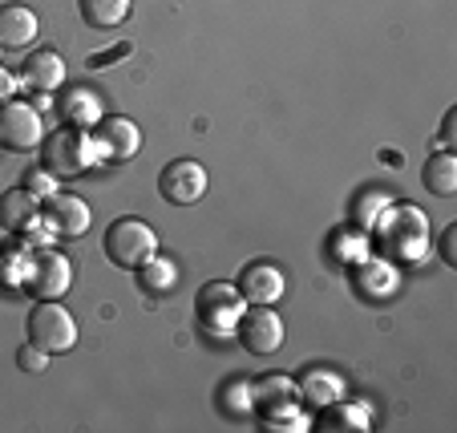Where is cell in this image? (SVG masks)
<instances>
[{
  "mask_svg": "<svg viewBox=\"0 0 457 433\" xmlns=\"http://www.w3.org/2000/svg\"><path fill=\"white\" fill-rule=\"evenodd\" d=\"M372 235H377L380 255L393 263H417L429 252V219H425V211L409 207V203H393L377 219Z\"/></svg>",
  "mask_w": 457,
  "mask_h": 433,
  "instance_id": "cell-1",
  "label": "cell"
},
{
  "mask_svg": "<svg viewBox=\"0 0 457 433\" xmlns=\"http://www.w3.org/2000/svg\"><path fill=\"white\" fill-rule=\"evenodd\" d=\"M158 255V235L146 219L121 215L105 227V260L121 271H138L142 263Z\"/></svg>",
  "mask_w": 457,
  "mask_h": 433,
  "instance_id": "cell-2",
  "label": "cell"
},
{
  "mask_svg": "<svg viewBox=\"0 0 457 433\" xmlns=\"http://www.w3.org/2000/svg\"><path fill=\"white\" fill-rule=\"evenodd\" d=\"M243 312H247V300H243V292L231 279H211V284H203L199 296H195V321H199V329L211 332V337H231V332L239 329Z\"/></svg>",
  "mask_w": 457,
  "mask_h": 433,
  "instance_id": "cell-3",
  "label": "cell"
},
{
  "mask_svg": "<svg viewBox=\"0 0 457 433\" xmlns=\"http://www.w3.org/2000/svg\"><path fill=\"white\" fill-rule=\"evenodd\" d=\"M41 158H45V171H53L57 179H78V174H86L94 162H102V154H97V146H94V134L73 130V126L45 134Z\"/></svg>",
  "mask_w": 457,
  "mask_h": 433,
  "instance_id": "cell-4",
  "label": "cell"
},
{
  "mask_svg": "<svg viewBox=\"0 0 457 433\" xmlns=\"http://www.w3.org/2000/svg\"><path fill=\"white\" fill-rule=\"evenodd\" d=\"M29 340L37 348H45V353H70L78 345V321L57 300H41L29 312Z\"/></svg>",
  "mask_w": 457,
  "mask_h": 433,
  "instance_id": "cell-5",
  "label": "cell"
},
{
  "mask_svg": "<svg viewBox=\"0 0 457 433\" xmlns=\"http://www.w3.org/2000/svg\"><path fill=\"white\" fill-rule=\"evenodd\" d=\"M45 142V121L41 110H33L29 102H4L0 105V146L12 154H29Z\"/></svg>",
  "mask_w": 457,
  "mask_h": 433,
  "instance_id": "cell-6",
  "label": "cell"
},
{
  "mask_svg": "<svg viewBox=\"0 0 457 433\" xmlns=\"http://www.w3.org/2000/svg\"><path fill=\"white\" fill-rule=\"evenodd\" d=\"M239 345L251 356H271L284 345V321L276 316L271 304H247V312L239 316V329H235Z\"/></svg>",
  "mask_w": 457,
  "mask_h": 433,
  "instance_id": "cell-7",
  "label": "cell"
},
{
  "mask_svg": "<svg viewBox=\"0 0 457 433\" xmlns=\"http://www.w3.org/2000/svg\"><path fill=\"white\" fill-rule=\"evenodd\" d=\"M207 166L195 162V158H174V162L162 166L158 174V195L174 207H195V203L207 195Z\"/></svg>",
  "mask_w": 457,
  "mask_h": 433,
  "instance_id": "cell-8",
  "label": "cell"
},
{
  "mask_svg": "<svg viewBox=\"0 0 457 433\" xmlns=\"http://www.w3.org/2000/svg\"><path fill=\"white\" fill-rule=\"evenodd\" d=\"M73 287V263L61 252H33V263H29V279L25 292L37 296V300H61V296Z\"/></svg>",
  "mask_w": 457,
  "mask_h": 433,
  "instance_id": "cell-9",
  "label": "cell"
},
{
  "mask_svg": "<svg viewBox=\"0 0 457 433\" xmlns=\"http://www.w3.org/2000/svg\"><path fill=\"white\" fill-rule=\"evenodd\" d=\"M41 219H45V231L53 235V239H81V235L89 231V203L81 199V195H65L57 191L53 199H45L41 207Z\"/></svg>",
  "mask_w": 457,
  "mask_h": 433,
  "instance_id": "cell-10",
  "label": "cell"
},
{
  "mask_svg": "<svg viewBox=\"0 0 457 433\" xmlns=\"http://www.w3.org/2000/svg\"><path fill=\"white\" fill-rule=\"evenodd\" d=\"M89 134H94V146H97V154H102L105 162H126V158H134L142 150L138 121L121 118V113H113V118H102Z\"/></svg>",
  "mask_w": 457,
  "mask_h": 433,
  "instance_id": "cell-11",
  "label": "cell"
},
{
  "mask_svg": "<svg viewBox=\"0 0 457 433\" xmlns=\"http://www.w3.org/2000/svg\"><path fill=\"white\" fill-rule=\"evenodd\" d=\"M348 276H353V287L369 300H388V296L401 287L397 263L385 260V255H364V260L348 263Z\"/></svg>",
  "mask_w": 457,
  "mask_h": 433,
  "instance_id": "cell-12",
  "label": "cell"
},
{
  "mask_svg": "<svg viewBox=\"0 0 457 433\" xmlns=\"http://www.w3.org/2000/svg\"><path fill=\"white\" fill-rule=\"evenodd\" d=\"M235 287L243 292V300H247V304H276L279 296H284L287 284H284V271H279L276 263L255 260V263H247V268L239 271Z\"/></svg>",
  "mask_w": 457,
  "mask_h": 433,
  "instance_id": "cell-13",
  "label": "cell"
},
{
  "mask_svg": "<svg viewBox=\"0 0 457 433\" xmlns=\"http://www.w3.org/2000/svg\"><path fill=\"white\" fill-rule=\"evenodd\" d=\"M0 227H4V231H12L17 239H21V235H29V231H41V227H45L41 203H37L25 187L4 191V195H0Z\"/></svg>",
  "mask_w": 457,
  "mask_h": 433,
  "instance_id": "cell-14",
  "label": "cell"
},
{
  "mask_svg": "<svg viewBox=\"0 0 457 433\" xmlns=\"http://www.w3.org/2000/svg\"><path fill=\"white\" fill-rule=\"evenodd\" d=\"M41 33V21L29 4H0V49H29Z\"/></svg>",
  "mask_w": 457,
  "mask_h": 433,
  "instance_id": "cell-15",
  "label": "cell"
},
{
  "mask_svg": "<svg viewBox=\"0 0 457 433\" xmlns=\"http://www.w3.org/2000/svg\"><path fill=\"white\" fill-rule=\"evenodd\" d=\"M21 86L33 89V94H53V89L65 86V61H61V53L37 49L25 61V70H21Z\"/></svg>",
  "mask_w": 457,
  "mask_h": 433,
  "instance_id": "cell-16",
  "label": "cell"
},
{
  "mask_svg": "<svg viewBox=\"0 0 457 433\" xmlns=\"http://www.w3.org/2000/svg\"><path fill=\"white\" fill-rule=\"evenodd\" d=\"M61 118H65V126H73V130H94L97 121L105 118L102 94H94L89 86H73L70 94L61 97Z\"/></svg>",
  "mask_w": 457,
  "mask_h": 433,
  "instance_id": "cell-17",
  "label": "cell"
},
{
  "mask_svg": "<svg viewBox=\"0 0 457 433\" xmlns=\"http://www.w3.org/2000/svg\"><path fill=\"white\" fill-rule=\"evenodd\" d=\"M295 393H300L308 405L324 409V405H332V401L345 397V381H340L337 373H328L324 364H312V369H303V373H300V381H295Z\"/></svg>",
  "mask_w": 457,
  "mask_h": 433,
  "instance_id": "cell-18",
  "label": "cell"
},
{
  "mask_svg": "<svg viewBox=\"0 0 457 433\" xmlns=\"http://www.w3.org/2000/svg\"><path fill=\"white\" fill-rule=\"evenodd\" d=\"M425 191L437 195V199H453L457 195V154L453 150H437V154L425 162Z\"/></svg>",
  "mask_w": 457,
  "mask_h": 433,
  "instance_id": "cell-19",
  "label": "cell"
},
{
  "mask_svg": "<svg viewBox=\"0 0 457 433\" xmlns=\"http://www.w3.org/2000/svg\"><path fill=\"white\" fill-rule=\"evenodd\" d=\"M29 263H33L29 243H4V247H0V284L9 287V292H25Z\"/></svg>",
  "mask_w": 457,
  "mask_h": 433,
  "instance_id": "cell-20",
  "label": "cell"
},
{
  "mask_svg": "<svg viewBox=\"0 0 457 433\" xmlns=\"http://www.w3.org/2000/svg\"><path fill=\"white\" fill-rule=\"evenodd\" d=\"M129 4L134 0H78L81 21L89 29H118L129 17Z\"/></svg>",
  "mask_w": 457,
  "mask_h": 433,
  "instance_id": "cell-21",
  "label": "cell"
},
{
  "mask_svg": "<svg viewBox=\"0 0 457 433\" xmlns=\"http://www.w3.org/2000/svg\"><path fill=\"white\" fill-rule=\"evenodd\" d=\"M138 284L146 296H166L179 284V268H174V260H166V255H150L138 268Z\"/></svg>",
  "mask_w": 457,
  "mask_h": 433,
  "instance_id": "cell-22",
  "label": "cell"
},
{
  "mask_svg": "<svg viewBox=\"0 0 457 433\" xmlns=\"http://www.w3.org/2000/svg\"><path fill=\"white\" fill-rule=\"evenodd\" d=\"M369 409L364 405H353V401H332L324 405V429H340V433H364L369 429Z\"/></svg>",
  "mask_w": 457,
  "mask_h": 433,
  "instance_id": "cell-23",
  "label": "cell"
},
{
  "mask_svg": "<svg viewBox=\"0 0 457 433\" xmlns=\"http://www.w3.org/2000/svg\"><path fill=\"white\" fill-rule=\"evenodd\" d=\"M263 425L276 433H308L312 429V417L303 413L295 401H284V405H271L263 409Z\"/></svg>",
  "mask_w": 457,
  "mask_h": 433,
  "instance_id": "cell-24",
  "label": "cell"
},
{
  "mask_svg": "<svg viewBox=\"0 0 457 433\" xmlns=\"http://www.w3.org/2000/svg\"><path fill=\"white\" fill-rule=\"evenodd\" d=\"M255 385V405L271 409V405H284V401H295V381L287 373H268V377H259Z\"/></svg>",
  "mask_w": 457,
  "mask_h": 433,
  "instance_id": "cell-25",
  "label": "cell"
},
{
  "mask_svg": "<svg viewBox=\"0 0 457 433\" xmlns=\"http://www.w3.org/2000/svg\"><path fill=\"white\" fill-rule=\"evenodd\" d=\"M388 207H393V195H388V191H364L361 199L353 203V223L361 227V231H372V227H377V219L385 215Z\"/></svg>",
  "mask_w": 457,
  "mask_h": 433,
  "instance_id": "cell-26",
  "label": "cell"
},
{
  "mask_svg": "<svg viewBox=\"0 0 457 433\" xmlns=\"http://www.w3.org/2000/svg\"><path fill=\"white\" fill-rule=\"evenodd\" d=\"M219 405H223L227 413H251V409H255V385H251L247 377L227 381L223 393H219Z\"/></svg>",
  "mask_w": 457,
  "mask_h": 433,
  "instance_id": "cell-27",
  "label": "cell"
},
{
  "mask_svg": "<svg viewBox=\"0 0 457 433\" xmlns=\"http://www.w3.org/2000/svg\"><path fill=\"white\" fill-rule=\"evenodd\" d=\"M332 255H337L340 263H356L369 255V231H361V227H348V231H340L337 239H332Z\"/></svg>",
  "mask_w": 457,
  "mask_h": 433,
  "instance_id": "cell-28",
  "label": "cell"
},
{
  "mask_svg": "<svg viewBox=\"0 0 457 433\" xmlns=\"http://www.w3.org/2000/svg\"><path fill=\"white\" fill-rule=\"evenodd\" d=\"M25 191L33 195L37 203L53 199V195H57V174L45 171V166H41V171H29V174H25Z\"/></svg>",
  "mask_w": 457,
  "mask_h": 433,
  "instance_id": "cell-29",
  "label": "cell"
},
{
  "mask_svg": "<svg viewBox=\"0 0 457 433\" xmlns=\"http://www.w3.org/2000/svg\"><path fill=\"white\" fill-rule=\"evenodd\" d=\"M17 364L25 369V373H45V369H49V353H45V348H37L33 340H29V345L17 353Z\"/></svg>",
  "mask_w": 457,
  "mask_h": 433,
  "instance_id": "cell-30",
  "label": "cell"
},
{
  "mask_svg": "<svg viewBox=\"0 0 457 433\" xmlns=\"http://www.w3.org/2000/svg\"><path fill=\"white\" fill-rule=\"evenodd\" d=\"M17 86H21V78L12 70H4V65H0V105L4 102H12V97H17Z\"/></svg>",
  "mask_w": 457,
  "mask_h": 433,
  "instance_id": "cell-31",
  "label": "cell"
},
{
  "mask_svg": "<svg viewBox=\"0 0 457 433\" xmlns=\"http://www.w3.org/2000/svg\"><path fill=\"white\" fill-rule=\"evenodd\" d=\"M453 239H457V227H445V235H441V260H445L449 268H457V252H453Z\"/></svg>",
  "mask_w": 457,
  "mask_h": 433,
  "instance_id": "cell-32",
  "label": "cell"
},
{
  "mask_svg": "<svg viewBox=\"0 0 457 433\" xmlns=\"http://www.w3.org/2000/svg\"><path fill=\"white\" fill-rule=\"evenodd\" d=\"M453 121H457V113L449 110L445 121H441V150H449V142H453Z\"/></svg>",
  "mask_w": 457,
  "mask_h": 433,
  "instance_id": "cell-33",
  "label": "cell"
},
{
  "mask_svg": "<svg viewBox=\"0 0 457 433\" xmlns=\"http://www.w3.org/2000/svg\"><path fill=\"white\" fill-rule=\"evenodd\" d=\"M126 49H129V45H118V49H113L110 57H121V53H126ZM102 61H105V57H94V61H89V65H94V70H97V65H102Z\"/></svg>",
  "mask_w": 457,
  "mask_h": 433,
  "instance_id": "cell-34",
  "label": "cell"
},
{
  "mask_svg": "<svg viewBox=\"0 0 457 433\" xmlns=\"http://www.w3.org/2000/svg\"><path fill=\"white\" fill-rule=\"evenodd\" d=\"M0 53H4V49H0Z\"/></svg>",
  "mask_w": 457,
  "mask_h": 433,
  "instance_id": "cell-35",
  "label": "cell"
}]
</instances>
